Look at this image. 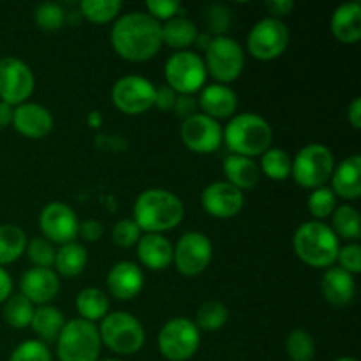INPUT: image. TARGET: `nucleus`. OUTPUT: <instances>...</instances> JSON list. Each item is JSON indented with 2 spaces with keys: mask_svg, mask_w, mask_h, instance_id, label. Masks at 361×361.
<instances>
[{
  "mask_svg": "<svg viewBox=\"0 0 361 361\" xmlns=\"http://www.w3.org/2000/svg\"><path fill=\"white\" fill-rule=\"evenodd\" d=\"M162 25L148 13H127L111 28L113 49L129 62H147L162 46Z\"/></svg>",
  "mask_w": 361,
  "mask_h": 361,
  "instance_id": "obj_1",
  "label": "nucleus"
},
{
  "mask_svg": "<svg viewBox=\"0 0 361 361\" xmlns=\"http://www.w3.org/2000/svg\"><path fill=\"white\" fill-rule=\"evenodd\" d=\"M183 219V203L176 194L164 189H148L134 203V219L145 233H162L176 228Z\"/></svg>",
  "mask_w": 361,
  "mask_h": 361,
  "instance_id": "obj_2",
  "label": "nucleus"
},
{
  "mask_svg": "<svg viewBox=\"0 0 361 361\" xmlns=\"http://www.w3.org/2000/svg\"><path fill=\"white\" fill-rule=\"evenodd\" d=\"M274 130L263 116L256 113H242L229 120L222 130V141H226L229 150L242 157L263 155L270 148Z\"/></svg>",
  "mask_w": 361,
  "mask_h": 361,
  "instance_id": "obj_3",
  "label": "nucleus"
},
{
  "mask_svg": "<svg viewBox=\"0 0 361 361\" xmlns=\"http://www.w3.org/2000/svg\"><path fill=\"white\" fill-rule=\"evenodd\" d=\"M293 247L300 259L312 268L334 267L338 256V238L330 226L321 221L303 222L295 233Z\"/></svg>",
  "mask_w": 361,
  "mask_h": 361,
  "instance_id": "obj_4",
  "label": "nucleus"
},
{
  "mask_svg": "<svg viewBox=\"0 0 361 361\" xmlns=\"http://www.w3.org/2000/svg\"><path fill=\"white\" fill-rule=\"evenodd\" d=\"M101 345L97 326L78 317L66 323L56 338V355L60 361H97Z\"/></svg>",
  "mask_w": 361,
  "mask_h": 361,
  "instance_id": "obj_5",
  "label": "nucleus"
},
{
  "mask_svg": "<svg viewBox=\"0 0 361 361\" xmlns=\"http://www.w3.org/2000/svg\"><path fill=\"white\" fill-rule=\"evenodd\" d=\"M99 337L109 351L130 356L145 344V330L140 321L127 312H111L101 321Z\"/></svg>",
  "mask_w": 361,
  "mask_h": 361,
  "instance_id": "obj_6",
  "label": "nucleus"
},
{
  "mask_svg": "<svg viewBox=\"0 0 361 361\" xmlns=\"http://www.w3.org/2000/svg\"><path fill=\"white\" fill-rule=\"evenodd\" d=\"M335 169L334 154L324 145H307L291 162V175L303 189H319L331 178Z\"/></svg>",
  "mask_w": 361,
  "mask_h": 361,
  "instance_id": "obj_7",
  "label": "nucleus"
},
{
  "mask_svg": "<svg viewBox=\"0 0 361 361\" xmlns=\"http://www.w3.org/2000/svg\"><path fill=\"white\" fill-rule=\"evenodd\" d=\"M201 334L196 323L187 317H175L161 328L157 345L161 355L169 361H187L200 349Z\"/></svg>",
  "mask_w": 361,
  "mask_h": 361,
  "instance_id": "obj_8",
  "label": "nucleus"
},
{
  "mask_svg": "<svg viewBox=\"0 0 361 361\" xmlns=\"http://www.w3.org/2000/svg\"><path fill=\"white\" fill-rule=\"evenodd\" d=\"M204 51H207L204 67L219 83L224 85L238 80L243 66H245V55H243V49L238 41L226 37V35L212 37L210 44Z\"/></svg>",
  "mask_w": 361,
  "mask_h": 361,
  "instance_id": "obj_9",
  "label": "nucleus"
},
{
  "mask_svg": "<svg viewBox=\"0 0 361 361\" xmlns=\"http://www.w3.org/2000/svg\"><path fill=\"white\" fill-rule=\"evenodd\" d=\"M164 76L168 87L178 95H192L201 90L207 81L204 60L197 53L176 51L166 62Z\"/></svg>",
  "mask_w": 361,
  "mask_h": 361,
  "instance_id": "obj_10",
  "label": "nucleus"
},
{
  "mask_svg": "<svg viewBox=\"0 0 361 361\" xmlns=\"http://www.w3.org/2000/svg\"><path fill=\"white\" fill-rule=\"evenodd\" d=\"M247 46L256 60L270 62L279 59L289 46V30L286 23L277 18H264L250 28Z\"/></svg>",
  "mask_w": 361,
  "mask_h": 361,
  "instance_id": "obj_11",
  "label": "nucleus"
},
{
  "mask_svg": "<svg viewBox=\"0 0 361 361\" xmlns=\"http://www.w3.org/2000/svg\"><path fill=\"white\" fill-rule=\"evenodd\" d=\"M214 256L210 238L200 231H187L180 236L173 247V263L176 270L185 277H196L203 274Z\"/></svg>",
  "mask_w": 361,
  "mask_h": 361,
  "instance_id": "obj_12",
  "label": "nucleus"
},
{
  "mask_svg": "<svg viewBox=\"0 0 361 361\" xmlns=\"http://www.w3.org/2000/svg\"><path fill=\"white\" fill-rule=\"evenodd\" d=\"M35 78L30 67L16 56L0 59V99L9 106H20L32 95Z\"/></svg>",
  "mask_w": 361,
  "mask_h": 361,
  "instance_id": "obj_13",
  "label": "nucleus"
},
{
  "mask_svg": "<svg viewBox=\"0 0 361 361\" xmlns=\"http://www.w3.org/2000/svg\"><path fill=\"white\" fill-rule=\"evenodd\" d=\"M155 85L143 76H123L113 85V104L126 115H141L154 108Z\"/></svg>",
  "mask_w": 361,
  "mask_h": 361,
  "instance_id": "obj_14",
  "label": "nucleus"
},
{
  "mask_svg": "<svg viewBox=\"0 0 361 361\" xmlns=\"http://www.w3.org/2000/svg\"><path fill=\"white\" fill-rule=\"evenodd\" d=\"M39 226H41L42 238L51 243L66 245V243L74 242L78 238V221L73 208L66 203H49L42 208L41 217H39Z\"/></svg>",
  "mask_w": 361,
  "mask_h": 361,
  "instance_id": "obj_15",
  "label": "nucleus"
},
{
  "mask_svg": "<svg viewBox=\"0 0 361 361\" xmlns=\"http://www.w3.org/2000/svg\"><path fill=\"white\" fill-rule=\"evenodd\" d=\"M183 145L196 154H212L222 143V127L217 120L196 113L190 118L183 120L180 129Z\"/></svg>",
  "mask_w": 361,
  "mask_h": 361,
  "instance_id": "obj_16",
  "label": "nucleus"
},
{
  "mask_svg": "<svg viewBox=\"0 0 361 361\" xmlns=\"http://www.w3.org/2000/svg\"><path fill=\"white\" fill-rule=\"evenodd\" d=\"M201 207L215 219H231L243 208V192L229 182H214L201 194Z\"/></svg>",
  "mask_w": 361,
  "mask_h": 361,
  "instance_id": "obj_17",
  "label": "nucleus"
},
{
  "mask_svg": "<svg viewBox=\"0 0 361 361\" xmlns=\"http://www.w3.org/2000/svg\"><path fill=\"white\" fill-rule=\"evenodd\" d=\"M21 295L37 305H46L60 291L59 275L51 268H30L21 275Z\"/></svg>",
  "mask_w": 361,
  "mask_h": 361,
  "instance_id": "obj_18",
  "label": "nucleus"
},
{
  "mask_svg": "<svg viewBox=\"0 0 361 361\" xmlns=\"http://www.w3.org/2000/svg\"><path fill=\"white\" fill-rule=\"evenodd\" d=\"M13 126L25 137L39 140L51 133L53 116L44 106L35 104V102H23L14 108Z\"/></svg>",
  "mask_w": 361,
  "mask_h": 361,
  "instance_id": "obj_19",
  "label": "nucleus"
},
{
  "mask_svg": "<svg viewBox=\"0 0 361 361\" xmlns=\"http://www.w3.org/2000/svg\"><path fill=\"white\" fill-rule=\"evenodd\" d=\"M145 284V275L136 263L120 261L109 270L108 289L116 300H133L141 293Z\"/></svg>",
  "mask_w": 361,
  "mask_h": 361,
  "instance_id": "obj_20",
  "label": "nucleus"
},
{
  "mask_svg": "<svg viewBox=\"0 0 361 361\" xmlns=\"http://www.w3.org/2000/svg\"><path fill=\"white\" fill-rule=\"evenodd\" d=\"M197 106L203 109V115L219 122V120L235 115L236 108H238V97L228 85H208V87L201 88Z\"/></svg>",
  "mask_w": 361,
  "mask_h": 361,
  "instance_id": "obj_21",
  "label": "nucleus"
},
{
  "mask_svg": "<svg viewBox=\"0 0 361 361\" xmlns=\"http://www.w3.org/2000/svg\"><path fill=\"white\" fill-rule=\"evenodd\" d=\"M321 291H323L326 302L331 305H349L356 296L355 275L348 274L338 267L328 268L326 274L323 275V281H321Z\"/></svg>",
  "mask_w": 361,
  "mask_h": 361,
  "instance_id": "obj_22",
  "label": "nucleus"
},
{
  "mask_svg": "<svg viewBox=\"0 0 361 361\" xmlns=\"http://www.w3.org/2000/svg\"><path fill=\"white\" fill-rule=\"evenodd\" d=\"M331 190L335 196L355 201L361 194V159L360 155H351L344 159L331 175Z\"/></svg>",
  "mask_w": 361,
  "mask_h": 361,
  "instance_id": "obj_23",
  "label": "nucleus"
},
{
  "mask_svg": "<svg viewBox=\"0 0 361 361\" xmlns=\"http://www.w3.org/2000/svg\"><path fill=\"white\" fill-rule=\"evenodd\" d=\"M137 257L150 270H166L173 263V245L166 236L147 233L137 242Z\"/></svg>",
  "mask_w": 361,
  "mask_h": 361,
  "instance_id": "obj_24",
  "label": "nucleus"
},
{
  "mask_svg": "<svg viewBox=\"0 0 361 361\" xmlns=\"http://www.w3.org/2000/svg\"><path fill=\"white\" fill-rule=\"evenodd\" d=\"M331 34L344 44H356L361 39V6L345 2L334 13L330 21Z\"/></svg>",
  "mask_w": 361,
  "mask_h": 361,
  "instance_id": "obj_25",
  "label": "nucleus"
},
{
  "mask_svg": "<svg viewBox=\"0 0 361 361\" xmlns=\"http://www.w3.org/2000/svg\"><path fill=\"white\" fill-rule=\"evenodd\" d=\"M224 173L226 178H228L226 182H229L243 192V190L256 187V183L259 182L261 169L257 168L252 159L231 154L224 159Z\"/></svg>",
  "mask_w": 361,
  "mask_h": 361,
  "instance_id": "obj_26",
  "label": "nucleus"
},
{
  "mask_svg": "<svg viewBox=\"0 0 361 361\" xmlns=\"http://www.w3.org/2000/svg\"><path fill=\"white\" fill-rule=\"evenodd\" d=\"M162 44H168L178 51H187L189 46L196 42L197 28L190 20L183 16H175L169 21H166L161 28Z\"/></svg>",
  "mask_w": 361,
  "mask_h": 361,
  "instance_id": "obj_27",
  "label": "nucleus"
},
{
  "mask_svg": "<svg viewBox=\"0 0 361 361\" xmlns=\"http://www.w3.org/2000/svg\"><path fill=\"white\" fill-rule=\"evenodd\" d=\"M63 326H66V319H63L62 312L55 307L41 305L39 309L34 310L30 328L44 342H56Z\"/></svg>",
  "mask_w": 361,
  "mask_h": 361,
  "instance_id": "obj_28",
  "label": "nucleus"
},
{
  "mask_svg": "<svg viewBox=\"0 0 361 361\" xmlns=\"http://www.w3.org/2000/svg\"><path fill=\"white\" fill-rule=\"evenodd\" d=\"M76 310L81 316L80 319L88 321V323L102 321L109 314V300L101 289L87 288L76 296Z\"/></svg>",
  "mask_w": 361,
  "mask_h": 361,
  "instance_id": "obj_29",
  "label": "nucleus"
},
{
  "mask_svg": "<svg viewBox=\"0 0 361 361\" xmlns=\"http://www.w3.org/2000/svg\"><path fill=\"white\" fill-rule=\"evenodd\" d=\"M88 261L87 249L81 243L71 242L66 245H60L55 256V267L60 275L63 277H76L85 270Z\"/></svg>",
  "mask_w": 361,
  "mask_h": 361,
  "instance_id": "obj_30",
  "label": "nucleus"
},
{
  "mask_svg": "<svg viewBox=\"0 0 361 361\" xmlns=\"http://www.w3.org/2000/svg\"><path fill=\"white\" fill-rule=\"evenodd\" d=\"M27 249V235L16 224L0 226V267L11 264Z\"/></svg>",
  "mask_w": 361,
  "mask_h": 361,
  "instance_id": "obj_31",
  "label": "nucleus"
},
{
  "mask_svg": "<svg viewBox=\"0 0 361 361\" xmlns=\"http://www.w3.org/2000/svg\"><path fill=\"white\" fill-rule=\"evenodd\" d=\"M34 303L23 295H11L4 302V319L9 326L16 330L30 326L32 317H34Z\"/></svg>",
  "mask_w": 361,
  "mask_h": 361,
  "instance_id": "obj_32",
  "label": "nucleus"
},
{
  "mask_svg": "<svg viewBox=\"0 0 361 361\" xmlns=\"http://www.w3.org/2000/svg\"><path fill=\"white\" fill-rule=\"evenodd\" d=\"M334 228L331 231L345 240H358L361 236V219L358 210L351 204H342L335 208L334 214Z\"/></svg>",
  "mask_w": 361,
  "mask_h": 361,
  "instance_id": "obj_33",
  "label": "nucleus"
},
{
  "mask_svg": "<svg viewBox=\"0 0 361 361\" xmlns=\"http://www.w3.org/2000/svg\"><path fill=\"white\" fill-rule=\"evenodd\" d=\"M120 9H122V2L120 0H83L80 4L81 14L88 21L97 25L115 20L118 16Z\"/></svg>",
  "mask_w": 361,
  "mask_h": 361,
  "instance_id": "obj_34",
  "label": "nucleus"
},
{
  "mask_svg": "<svg viewBox=\"0 0 361 361\" xmlns=\"http://www.w3.org/2000/svg\"><path fill=\"white\" fill-rule=\"evenodd\" d=\"M228 307L221 302H215V300L203 303L196 312V326L200 328V330L217 331L228 323Z\"/></svg>",
  "mask_w": 361,
  "mask_h": 361,
  "instance_id": "obj_35",
  "label": "nucleus"
},
{
  "mask_svg": "<svg viewBox=\"0 0 361 361\" xmlns=\"http://www.w3.org/2000/svg\"><path fill=\"white\" fill-rule=\"evenodd\" d=\"M291 157L282 148H268L261 159V169L271 180H286L291 175Z\"/></svg>",
  "mask_w": 361,
  "mask_h": 361,
  "instance_id": "obj_36",
  "label": "nucleus"
},
{
  "mask_svg": "<svg viewBox=\"0 0 361 361\" xmlns=\"http://www.w3.org/2000/svg\"><path fill=\"white\" fill-rule=\"evenodd\" d=\"M286 351L293 361H312L316 356V342L305 330H295L288 335Z\"/></svg>",
  "mask_w": 361,
  "mask_h": 361,
  "instance_id": "obj_37",
  "label": "nucleus"
},
{
  "mask_svg": "<svg viewBox=\"0 0 361 361\" xmlns=\"http://www.w3.org/2000/svg\"><path fill=\"white\" fill-rule=\"evenodd\" d=\"M307 207H309L312 217L316 221H321V219L330 217L335 212V208H337V196L328 187H319V189L312 190L309 201H307Z\"/></svg>",
  "mask_w": 361,
  "mask_h": 361,
  "instance_id": "obj_38",
  "label": "nucleus"
},
{
  "mask_svg": "<svg viewBox=\"0 0 361 361\" xmlns=\"http://www.w3.org/2000/svg\"><path fill=\"white\" fill-rule=\"evenodd\" d=\"M34 20L42 30L46 32H55L62 28L63 21H66V13L62 7L55 2H46L35 7L34 11Z\"/></svg>",
  "mask_w": 361,
  "mask_h": 361,
  "instance_id": "obj_39",
  "label": "nucleus"
},
{
  "mask_svg": "<svg viewBox=\"0 0 361 361\" xmlns=\"http://www.w3.org/2000/svg\"><path fill=\"white\" fill-rule=\"evenodd\" d=\"M27 256L35 268H51L55 264L56 250L51 242L46 238H32L27 242Z\"/></svg>",
  "mask_w": 361,
  "mask_h": 361,
  "instance_id": "obj_40",
  "label": "nucleus"
},
{
  "mask_svg": "<svg viewBox=\"0 0 361 361\" xmlns=\"http://www.w3.org/2000/svg\"><path fill=\"white\" fill-rule=\"evenodd\" d=\"M204 23L208 32L215 34V37L224 34L231 25V11L224 4H210L204 11Z\"/></svg>",
  "mask_w": 361,
  "mask_h": 361,
  "instance_id": "obj_41",
  "label": "nucleus"
},
{
  "mask_svg": "<svg viewBox=\"0 0 361 361\" xmlns=\"http://www.w3.org/2000/svg\"><path fill=\"white\" fill-rule=\"evenodd\" d=\"M9 361H53V358L44 342L27 341L14 349Z\"/></svg>",
  "mask_w": 361,
  "mask_h": 361,
  "instance_id": "obj_42",
  "label": "nucleus"
},
{
  "mask_svg": "<svg viewBox=\"0 0 361 361\" xmlns=\"http://www.w3.org/2000/svg\"><path fill=\"white\" fill-rule=\"evenodd\" d=\"M111 238L115 245L122 247V249H129V247L137 245L141 238V229L137 228V224L133 219H122L113 228Z\"/></svg>",
  "mask_w": 361,
  "mask_h": 361,
  "instance_id": "obj_43",
  "label": "nucleus"
},
{
  "mask_svg": "<svg viewBox=\"0 0 361 361\" xmlns=\"http://www.w3.org/2000/svg\"><path fill=\"white\" fill-rule=\"evenodd\" d=\"M337 261L342 268L348 274L356 275L361 271V247L358 243H348V245L341 247L338 249V256Z\"/></svg>",
  "mask_w": 361,
  "mask_h": 361,
  "instance_id": "obj_44",
  "label": "nucleus"
},
{
  "mask_svg": "<svg viewBox=\"0 0 361 361\" xmlns=\"http://www.w3.org/2000/svg\"><path fill=\"white\" fill-rule=\"evenodd\" d=\"M147 9L148 14L161 23V20L169 21L171 18L178 16L182 4L178 0H148Z\"/></svg>",
  "mask_w": 361,
  "mask_h": 361,
  "instance_id": "obj_45",
  "label": "nucleus"
},
{
  "mask_svg": "<svg viewBox=\"0 0 361 361\" xmlns=\"http://www.w3.org/2000/svg\"><path fill=\"white\" fill-rule=\"evenodd\" d=\"M197 108H200L197 99H194L192 95H176L175 106H173L171 111H175V115L180 116V118L187 120L192 115H196Z\"/></svg>",
  "mask_w": 361,
  "mask_h": 361,
  "instance_id": "obj_46",
  "label": "nucleus"
},
{
  "mask_svg": "<svg viewBox=\"0 0 361 361\" xmlns=\"http://www.w3.org/2000/svg\"><path fill=\"white\" fill-rule=\"evenodd\" d=\"M78 235L85 240V242H99L104 235V228L99 221H94V219H88V221H83L78 228Z\"/></svg>",
  "mask_w": 361,
  "mask_h": 361,
  "instance_id": "obj_47",
  "label": "nucleus"
},
{
  "mask_svg": "<svg viewBox=\"0 0 361 361\" xmlns=\"http://www.w3.org/2000/svg\"><path fill=\"white\" fill-rule=\"evenodd\" d=\"M176 95L178 94H176L173 88H169L168 85H164V87H159L157 90H155L154 106H157L161 111H171L173 106H175Z\"/></svg>",
  "mask_w": 361,
  "mask_h": 361,
  "instance_id": "obj_48",
  "label": "nucleus"
},
{
  "mask_svg": "<svg viewBox=\"0 0 361 361\" xmlns=\"http://www.w3.org/2000/svg\"><path fill=\"white\" fill-rule=\"evenodd\" d=\"M293 7H295V4L291 0H270V2H267V9L274 14L271 18H277V20H281L282 16H288Z\"/></svg>",
  "mask_w": 361,
  "mask_h": 361,
  "instance_id": "obj_49",
  "label": "nucleus"
},
{
  "mask_svg": "<svg viewBox=\"0 0 361 361\" xmlns=\"http://www.w3.org/2000/svg\"><path fill=\"white\" fill-rule=\"evenodd\" d=\"M13 291V279L7 274L6 268L0 267V303L6 302Z\"/></svg>",
  "mask_w": 361,
  "mask_h": 361,
  "instance_id": "obj_50",
  "label": "nucleus"
},
{
  "mask_svg": "<svg viewBox=\"0 0 361 361\" xmlns=\"http://www.w3.org/2000/svg\"><path fill=\"white\" fill-rule=\"evenodd\" d=\"M348 118L355 129H360L361 127V99L360 97H356L355 101L351 102V106H349Z\"/></svg>",
  "mask_w": 361,
  "mask_h": 361,
  "instance_id": "obj_51",
  "label": "nucleus"
},
{
  "mask_svg": "<svg viewBox=\"0 0 361 361\" xmlns=\"http://www.w3.org/2000/svg\"><path fill=\"white\" fill-rule=\"evenodd\" d=\"M13 106L6 104L4 101H0V130L6 129L9 123H13Z\"/></svg>",
  "mask_w": 361,
  "mask_h": 361,
  "instance_id": "obj_52",
  "label": "nucleus"
},
{
  "mask_svg": "<svg viewBox=\"0 0 361 361\" xmlns=\"http://www.w3.org/2000/svg\"><path fill=\"white\" fill-rule=\"evenodd\" d=\"M88 126H90L92 129H99V127L102 126L101 111H92L90 115H88Z\"/></svg>",
  "mask_w": 361,
  "mask_h": 361,
  "instance_id": "obj_53",
  "label": "nucleus"
},
{
  "mask_svg": "<svg viewBox=\"0 0 361 361\" xmlns=\"http://www.w3.org/2000/svg\"><path fill=\"white\" fill-rule=\"evenodd\" d=\"M337 361H358V360L351 358V356H344V358H338Z\"/></svg>",
  "mask_w": 361,
  "mask_h": 361,
  "instance_id": "obj_54",
  "label": "nucleus"
},
{
  "mask_svg": "<svg viewBox=\"0 0 361 361\" xmlns=\"http://www.w3.org/2000/svg\"><path fill=\"white\" fill-rule=\"evenodd\" d=\"M101 361H120V360H113V358H109V360H101Z\"/></svg>",
  "mask_w": 361,
  "mask_h": 361,
  "instance_id": "obj_55",
  "label": "nucleus"
}]
</instances>
